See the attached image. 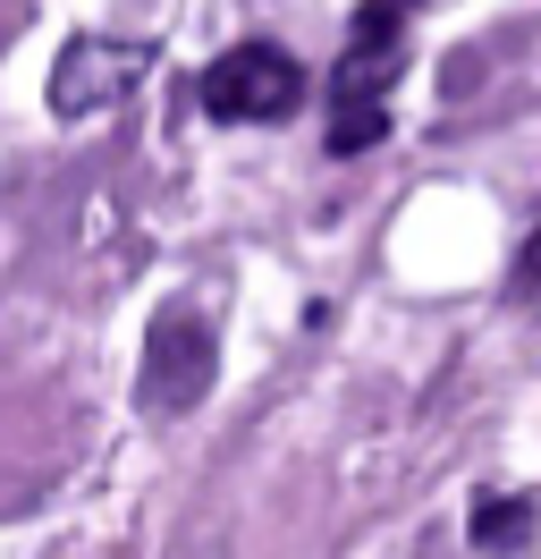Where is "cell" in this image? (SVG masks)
Instances as JSON below:
<instances>
[{
    "label": "cell",
    "instance_id": "obj_1",
    "mask_svg": "<svg viewBox=\"0 0 541 559\" xmlns=\"http://www.w3.org/2000/svg\"><path fill=\"white\" fill-rule=\"evenodd\" d=\"M406 69V0H364L347 60L330 69V162H356L389 136V85Z\"/></svg>",
    "mask_w": 541,
    "mask_h": 559
},
{
    "label": "cell",
    "instance_id": "obj_2",
    "mask_svg": "<svg viewBox=\"0 0 541 559\" xmlns=\"http://www.w3.org/2000/svg\"><path fill=\"white\" fill-rule=\"evenodd\" d=\"M297 103H304V69L279 43H237L203 69V110L212 119H288Z\"/></svg>",
    "mask_w": 541,
    "mask_h": 559
},
{
    "label": "cell",
    "instance_id": "obj_3",
    "mask_svg": "<svg viewBox=\"0 0 541 559\" xmlns=\"http://www.w3.org/2000/svg\"><path fill=\"white\" fill-rule=\"evenodd\" d=\"M212 322L203 314H161L144 340V407L153 416H187L203 390H212Z\"/></svg>",
    "mask_w": 541,
    "mask_h": 559
},
{
    "label": "cell",
    "instance_id": "obj_4",
    "mask_svg": "<svg viewBox=\"0 0 541 559\" xmlns=\"http://www.w3.org/2000/svg\"><path fill=\"white\" fill-rule=\"evenodd\" d=\"M533 518H541L533 491H482V500H473V518H466V534H473V551L507 559V551H525Z\"/></svg>",
    "mask_w": 541,
    "mask_h": 559
},
{
    "label": "cell",
    "instance_id": "obj_5",
    "mask_svg": "<svg viewBox=\"0 0 541 559\" xmlns=\"http://www.w3.org/2000/svg\"><path fill=\"white\" fill-rule=\"evenodd\" d=\"M516 306H525V314H541V238L525 246V263H516Z\"/></svg>",
    "mask_w": 541,
    "mask_h": 559
},
{
    "label": "cell",
    "instance_id": "obj_6",
    "mask_svg": "<svg viewBox=\"0 0 541 559\" xmlns=\"http://www.w3.org/2000/svg\"><path fill=\"white\" fill-rule=\"evenodd\" d=\"M406 9H414V0H406Z\"/></svg>",
    "mask_w": 541,
    "mask_h": 559
}]
</instances>
